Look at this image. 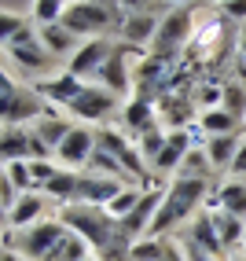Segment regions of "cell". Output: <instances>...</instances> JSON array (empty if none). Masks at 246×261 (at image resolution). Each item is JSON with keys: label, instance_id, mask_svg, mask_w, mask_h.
Instances as JSON below:
<instances>
[{"label": "cell", "instance_id": "46", "mask_svg": "<svg viewBox=\"0 0 246 261\" xmlns=\"http://www.w3.org/2000/svg\"><path fill=\"white\" fill-rule=\"evenodd\" d=\"M89 261H99V257H89Z\"/></svg>", "mask_w": 246, "mask_h": 261}, {"label": "cell", "instance_id": "35", "mask_svg": "<svg viewBox=\"0 0 246 261\" xmlns=\"http://www.w3.org/2000/svg\"><path fill=\"white\" fill-rule=\"evenodd\" d=\"M30 169H33V180H37V191H44V184L59 173V166L51 159H30Z\"/></svg>", "mask_w": 246, "mask_h": 261}, {"label": "cell", "instance_id": "16", "mask_svg": "<svg viewBox=\"0 0 246 261\" xmlns=\"http://www.w3.org/2000/svg\"><path fill=\"white\" fill-rule=\"evenodd\" d=\"M44 191H26V195L15 202V210L11 214H4V228L11 232V228H33L37 221H44Z\"/></svg>", "mask_w": 246, "mask_h": 261}, {"label": "cell", "instance_id": "38", "mask_svg": "<svg viewBox=\"0 0 246 261\" xmlns=\"http://www.w3.org/2000/svg\"><path fill=\"white\" fill-rule=\"evenodd\" d=\"M228 173H232L235 180L246 177V140H242V147H239V154H235V162H232V169H228Z\"/></svg>", "mask_w": 246, "mask_h": 261}, {"label": "cell", "instance_id": "36", "mask_svg": "<svg viewBox=\"0 0 246 261\" xmlns=\"http://www.w3.org/2000/svg\"><path fill=\"white\" fill-rule=\"evenodd\" d=\"M30 22L22 19V15H11V11H4V15H0V33H4V41H11L15 37V33H22Z\"/></svg>", "mask_w": 246, "mask_h": 261}, {"label": "cell", "instance_id": "40", "mask_svg": "<svg viewBox=\"0 0 246 261\" xmlns=\"http://www.w3.org/2000/svg\"><path fill=\"white\" fill-rule=\"evenodd\" d=\"M121 4H125V11L132 15V11H151L154 0H121Z\"/></svg>", "mask_w": 246, "mask_h": 261}, {"label": "cell", "instance_id": "18", "mask_svg": "<svg viewBox=\"0 0 246 261\" xmlns=\"http://www.w3.org/2000/svg\"><path fill=\"white\" fill-rule=\"evenodd\" d=\"M0 154H4V166L8 162H30L33 159V133L26 125H4V133H0Z\"/></svg>", "mask_w": 246, "mask_h": 261}, {"label": "cell", "instance_id": "20", "mask_svg": "<svg viewBox=\"0 0 246 261\" xmlns=\"http://www.w3.org/2000/svg\"><path fill=\"white\" fill-rule=\"evenodd\" d=\"M206 210H228L246 221V180H228L213 191V199H206Z\"/></svg>", "mask_w": 246, "mask_h": 261}, {"label": "cell", "instance_id": "13", "mask_svg": "<svg viewBox=\"0 0 246 261\" xmlns=\"http://www.w3.org/2000/svg\"><path fill=\"white\" fill-rule=\"evenodd\" d=\"M85 85L89 81H81V77H74L70 70H63V74H56V77H44V81H37L33 89H37L51 107H63V111H70V103H74L81 92H85Z\"/></svg>", "mask_w": 246, "mask_h": 261}, {"label": "cell", "instance_id": "26", "mask_svg": "<svg viewBox=\"0 0 246 261\" xmlns=\"http://www.w3.org/2000/svg\"><path fill=\"white\" fill-rule=\"evenodd\" d=\"M209 214H213V224H217V232H221L224 250H232L235 243H242V236H246V221L242 217L228 214V210H209Z\"/></svg>", "mask_w": 246, "mask_h": 261}, {"label": "cell", "instance_id": "39", "mask_svg": "<svg viewBox=\"0 0 246 261\" xmlns=\"http://www.w3.org/2000/svg\"><path fill=\"white\" fill-rule=\"evenodd\" d=\"M184 257H187V261H221V257H213V254L199 250L195 243H184Z\"/></svg>", "mask_w": 246, "mask_h": 261}, {"label": "cell", "instance_id": "44", "mask_svg": "<svg viewBox=\"0 0 246 261\" xmlns=\"http://www.w3.org/2000/svg\"><path fill=\"white\" fill-rule=\"evenodd\" d=\"M232 261H246V254H242V257H232Z\"/></svg>", "mask_w": 246, "mask_h": 261}, {"label": "cell", "instance_id": "2", "mask_svg": "<svg viewBox=\"0 0 246 261\" xmlns=\"http://www.w3.org/2000/svg\"><path fill=\"white\" fill-rule=\"evenodd\" d=\"M44 114H51V103L26 85H15L8 74H0V118L4 125H33Z\"/></svg>", "mask_w": 246, "mask_h": 261}, {"label": "cell", "instance_id": "8", "mask_svg": "<svg viewBox=\"0 0 246 261\" xmlns=\"http://www.w3.org/2000/svg\"><path fill=\"white\" fill-rule=\"evenodd\" d=\"M8 59H15V66H22L26 74H37L51 63V51L41 44V30L37 26H26L22 33H15L11 41H4Z\"/></svg>", "mask_w": 246, "mask_h": 261}, {"label": "cell", "instance_id": "43", "mask_svg": "<svg viewBox=\"0 0 246 261\" xmlns=\"http://www.w3.org/2000/svg\"><path fill=\"white\" fill-rule=\"evenodd\" d=\"M169 4H173V8H191L195 0H169Z\"/></svg>", "mask_w": 246, "mask_h": 261}, {"label": "cell", "instance_id": "6", "mask_svg": "<svg viewBox=\"0 0 246 261\" xmlns=\"http://www.w3.org/2000/svg\"><path fill=\"white\" fill-rule=\"evenodd\" d=\"M147 56V48H140V44H129V41H121V44H114V51H111V59L103 63V70H99V85L103 89H111L118 99L121 96H129L132 92V85H136V74H129V59H144Z\"/></svg>", "mask_w": 246, "mask_h": 261}, {"label": "cell", "instance_id": "41", "mask_svg": "<svg viewBox=\"0 0 246 261\" xmlns=\"http://www.w3.org/2000/svg\"><path fill=\"white\" fill-rule=\"evenodd\" d=\"M162 261H187L184 257V247H173V243H169V247H166V257Z\"/></svg>", "mask_w": 246, "mask_h": 261}, {"label": "cell", "instance_id": "4", "mask_svg": "<svg viewBox=\"0 0 246 261\" xmlns=\"http://www.w3.org/2000/svg\"><path fill=\"white\" fill-rule=\"evenodd\" d=\"M195 15L191 8H173L169 15H162V22H158V33L151 41V51L154 56H169V59H180V51L191 44L195 37Z\"/></svg>", "mask_w": 246, "mask_h": 261}, {"label": "cell", "instance_id": "9", "mask_svg": "<svg viewBox=\"0 0 246 261\" xmlns=\"http://www.w3.org/2000/svg\"><path fill=\"white\" fill-rule=\"evenodd\" d=\"M195 92H187V89H169L162 99H158V121L173 133V129H187V125H195Z\"/></svg>", "mask_w": 246, "mask_h": 261}, {"label": "cell", "instance_id": "19", "mask_svg": "<svg viewBox=\"0 0 246 261\" xmlns=\"http://www.w3.org/2000/svg\"><path fill=\"white\" fill-rule=\"evenodd\" d=\"M187 243H195L199 250L213 254V257H221V254H224L221 232H217V224H213V214H209V210H199V214H195V221H191V236H187Z\"/></svg>", "mask_w": 246, "mask_h": 261}, {"label": "cell", "instance_id": "31", "mask_svg": "<svg viewBox=\"0 0 246 261\" xmlns=\"http://www.w3.org/2000/svg\"><path fill=\"white\" fill-rule=\"evenodd\" d=\"M66 8H70V0H33V22H37V26L59 22Z\"/></svg>", "mask_w": 246, "mask_h": 261}, {"label": "cell", "instance_id": "15", "mask_svg": "<svg viewBox=\"0 0 246 261\" xmlns=\"http://www.w3.org/2000/svg\"><path fill=\"white\" fill-rule=\"evenodd\" d=\"M191 133L187 129H173L169 136H166V147H162V154H158V159L151 162L154 166V173L158 177H162V173H173V169H180L184 166V159L191 154Z\"/></svg>", "mask_w": 246, "mask_h": 261}, {"label": "cell", "instance_id": "1", "mask_svg": "<svg viewBox=\"0 0 246 261\" xmlns=\"http://www.w3.org/2000/svg\"><path fill=\"white\" fill-rule=\"evenodd\" d=\"M206 191H209V180H199V177H173L166 184V199L154 214V224H151V236H162L173 232L177 224L184 221H195V214L206 206Z\"/></svg>", "mask_w": 246, "mask_h": 261}, {"label": "cell", "instance_id": "7", "mask_svg": "<svg viewBox=\"0 0 246 261\" xmlns=\"http://www.w3.org/2000/svg\"><path fill=\"white\" fill-rule=\"evenodd\" d=\"M228 22L224 15H213V19H199L195 22V37H191L187 51L195 63H221L224 59V48L232 41V33H228Z\"/></svg>", "mask_w": 246, "mask_h": 261}, {"label": "cell", "instance_id": "47", "mask_svg": "<svg viewBox=\"0 0 246 261\" xmlns=\"http://www.w3.org/2000/svg\"><path fill=\"white\" fill-rule=\"evenodd\" d=\"M217 4H221V0H217Z\"/></svg>", "mask_w": 246, "mask_h": 261}, {"label": "cell", "instance_id": "33", "mask_svg": "<svg viewBox=\"0 0 246 261\" xmlns=\"http://www.w3.org/2000/svg\"><path fill=\"white\" fill-rule=\"evenodd\" d=\"M4 173L19 184V191L26 195V191H37V180H33V169H30V162H8L4 166Z\"/></svg>", "mask_w": 246, "mask_h": 261}, {"label": "cell", "instance_id": "12", "mask_svg": "<svg viewBox=\"0 0 246 261\" xmlns=\"http://www.w3.org/2000/svg\"><path fill=\"white\" fill-rule=\"evenodd\" d=\"M111 111H118V96L111 89H103V85H85V92L70 103V114L81 118V121H103Z\"/></svg>", "mask_w": 246, "mask_h": 261}, {"label": "cell", "instance_id": "3", "mask_svg": "<svg viewBox=\"0 0 246 261\" xmlns=\"http://www.w3.org/2000/svg\"><path fill=\"white\" fill-rule=\"evenodd\" d=\"M66 232H70V228H66L59 217H51V221L44 217V221L33 224V228H22L15 239H11V232L4 228V247L15 250L22 261H48L51 254H56V247L66 239Z\"/></svg>", "mask_w": 246, "mask_h": 261}, {"label": "cell", "instance_id": "28", "mask_svg": "<svg viewBox=\"0 0 246 261\" xmlns=\"http://www.w3.org/2000/svg\"><path fill=\"white\" fill-rule=\"evenodd\" d=\"M89 257H96L89 243H85L77 232H66V239L56 247V254H51L48 261H89Z\"/></svg>", "mask_w": 246, "mask_h": 261}, {"label": "cell", "instance_id": "42", "mask_svg": "<svg viewBox=\"0 0 246 261\" xmlns=\"http://www.w3.org/2000/svg\"><path fill=\"white\" fill-rule=\"evenodd\" d=\"M239 56H242V63H246V30L239 33Z\"/></svg>", "mask_w": 246, "mask_h": 261}, {"label": "cell", "instance_id": "29", "mask_svg": "<svg viewBox=\"0 0 246 261\" xmlns=\"http://www.w3.org/2000/svg\"><path fill=\"white\" fill-rule=\"evenodd\" d=\"M166 136H169L166 125H154V129H147V133H140V136H136V147H140V154H144V162H154L158 154H162Z\"/></svg>", "mask_w": 246, "mask_h": 261}, {"label": "cell", "instance_id": "25", "mask_svg": "<svg viewBox=\"0 0 246 261\" xmlns=\"http://www.w3.org/2000/svg\"><path fill=\"white\" fill-rule=\"evenodd\" d=\"M37 30H41V44L51 51V56H74V51L81 48L77 37L63 22H48V26H37Z\"/></svg>", "mask_w": 246, "mask_h": 261}, {"label": "cell", "instance_id": "34", "mask_svg": "<svg viewBox=\"0 0 246 261\" xmlns=\"http://www.w3.org/2000/svg\"><path fill=\"white\" fill-rule=\"evenodd\" d=\"M22 199V191H19V184H15L8 173H0V210L4 214H11L15 210V202Z\"/></svg>", "mask_w": 246, "mask_h": 261}, {"label": "cell", "instance_id": "5", "mask_svg": "<svg viewBox=\"0 0 246 261\" xmlns=\"http://www.w3.org/2000/svg\"><path fill=\"white\" fill-rule=\"evenodd\" d=\"M59 22L74 33V37L92 41L114 22V8L107 4V0H70V8L63 11Z\"/></svg>", "mask_w": 246, "mask_h": 261}, {"label": "cell", "instance_id": "23", "mask_svg": "<svg viewBox=\"0 0 246 261\" xmlns=\"http://www.w3.org/2000/svg\"><path fill=\"white\" fill-rule=\"evenodd\" d=\"M242 147V136L239 133H228V136H209L206 140V154H209V162H213V169H232L235 162V154Z\"/></svg>", "mask_w": 246, "mask_h": 261}, {"label": "cell", "instance_id": "10", "mask_svg": "<svg viewBox=\"0 0 246 261\" xmlns=\"http://www.w3.org/2000/svg\"><path fill=\"white\" fill-rule=\"evenodd\" d=\"M111 51H114V44H111L107 37H92V41H81V48L74 51V56H70L66 70L74 74V77H81V81H89V77H99L103 63L111 59Z\"/></svg>", "mask_w": 246, "mask_h": 261}, {"label": "cell", "instance_id": "37", "mask_svg": "<svg viewBox=\"0 0 246 261\" xmlns=\"http://www.w3.org/2000/svg\"><path fill=\"white\" fill-rule=\"evenodd\" d=\"M221 15L232 22H246V0H221Z\"/></svg>", "mask_w": 246, "mask_h": 261}, {"label": "cell", "instance_id": "45", "mask_svg": "<svg viewBox=\"0 0 246 261\" xmlns=\"http://www.w3.org/2000/svg\"><path fill=\"white\" fill-rule=\"evenodd\" d=\"M242 247H246V236H242Z\"/></svg>", "mask_w": 246, "mask_h": 261}, {"label": "cell", "instance_id": "21", "mask_svg": "<svg viewBox=\"0 0 246 261\" xmlns=\"http://www.w3.org/2000/svg\"><path fill=\"white\" fill-rule=\"evenodd\" d=\"M158 22L162 19H154L151 11H132L125 15V22H121V41H129V44H151L154 41V33H158Z\"/></svg>", "mask_w": 246, "mask_h": 261}, {"label": "cell", "instance_id": "14", "mask_svg": "<svg viewBox=\"0 0 246 261\" xmlns=\"http://www.w3.org/2000/svg\"><path fill=\"white\" fill-rule=\"evenodd\" d=\"M129 184L114 180V177H96V173H81V188H77V202L74 206H107L118 199Z\"/></svg>", "mask_w": 246, "mask_h": 261}, {"label": "cell", "instance_id": "17", "mask_svg": "<svg viewBox=\"0 0 246 261\" xmlns=\"http://www.w3.org/2000/svg\"><path fill=\"white\" fill-rule=\"evenodd\" d=\"M121 121H125V129H129L132 136L147 133V129H154V125H162V121H158V103L140 99V96H129L125 107H121Z\"/></svg>", "mask_w": 246, "mask_h": 261}, {"label": "cell", "instance_id": "32", "mask_svg": "<svg viewBox=\"0 0 246 261\" xmlns=\"http://www.w3.org/2000/svg\"><path fill=\"white\" fill-rule=\"evenodd\" d=\"M221 107L235 118H246V85L239 81H228L224 85V96H221Z\"/></svg>", "mask_w": 246, "mask_h": 261}, {"label": "cell", "instance_id": "11", "mask_svg": "<svg viewBox=\"0 0 246 261\" xmlns=\"http://www.w3.org/2000/svg\"><path fill=\"white\" fill-rule=\"evenodd\" d=\"M96 147H99L96 133H92L89 125H74V129H70V136L59 144L56 159H59L63 169H81V166H89V162H92Z\"/></svg>", "mask_w": 246, "mask_h": 261}, {"label": "cell", "instance_id": "22", "mask_svg": "<svg viewBox=\"0 0 246 261\" xmlns=\"http://www.w3.org/2000/svg\"><path fill=\"white\" fill-rule=\"evenodd\" d=\"M70 129H74V121H70V118H63L59 111H51V114H44L41 121H33V129H30V133L37 136L41 144H48L51 151H59V144L70 136Z\"/></svg>", "mask_w": 246, "mask_h": 261}, {"label": "cell", "instance_id": "30", "mask_svg": "<svg viewBox=\"0 0 246 261\" xmlns=\"http://www.w3.org/2000/svg\"><path fill=\"white\" fill-rule=\"evenodd\" d=\"M184 177H199V180H209L213 177V162H209V154H206V147H191V154L184 159Z\"/></svg>", "mask_w": 246, "mask_h": 261}, {"label": "cell", "instance_id": "27", "mask_svg": "<svg viewBox=\"0 0 246 261\" xmlns=\"http://www.w3.org/2000/svg\"><path fill=\"white\" fill-rule=\"evenodd\" d=\"M199 125L206 129V136H228V133L239 129V118L228 114L224 107H213V111H202L199 114Z\"/></svg>", "mask_w": 246, "mask_h": 261}, {"label": "cell", "instance_id": "24", "mask_svg": "<svg viewBox=\"0 0 246 261\" xmlns=\"http://www.w3.org/2000/svg\"><path fill=\"white\" fill-rule=\"evenodd\" d=\"M77 188H81V173L77 169H59L56 177L44 184V195L56 199L59 206H74L77 202Z\"/></svg>", "mask_w": 246, "mask_h": 261}]
</instances>
